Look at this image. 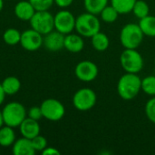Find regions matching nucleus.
<instances>
[{
    "instance_id": "nucleus-25",
    "label": "nucleus",
    "mask_w": 155,
    "mask_h": 155,
    "mask_svg": "<svg viewBox=\"0 0 155 155\" xmlns=\"http://www.w3.org/2000/svg\"><path fill=\"white\" fill-rule=\"evenodd\" d=\"M21 33L15 28H8L3 34V40L8 45H15L20 43Z\"/></svg>"
},
{
    "instance_id": "nucleus-12",
    "label": "nucleus",
    "mask_w": 155,
    "mask_h": 155,
    "mask_svg": "<svg viewBox=\"0 0 155 155\" xmlns=\"http://www.w3.org/2000/svg\"><path fill=\"white\" fill-rule=\"evenodd\" d=\"M64 35L58 31H51L50 33L45 35L43 45L45 47L51 52L60 51L64 48Z\"/></svg>"
},
{
    "instance_id": "nucleus-4",
    "label": "nucleus",
    "mask_w": 155,
    "mask_h": 155,
    "mask_svg": "<svg viewBox=\"0 0 155 155\" xmlns=\"http://www.w3.org/2000/svg\"><path fill=\"white\" fill-rule=\"evenodd\" d=\"M120 64L125 73L139 74L143 68L144 61L137 49L124 48L120 55Z\"/></svg>"
},
{
    "instance_id": "nucleus-9",
    "label": "nucleus",
    "mask_w": 155,
    "mask_h": 155,
    "mask_svg": "<svg viewBox=\"0 0 155 155\" xmlns=\"http://www.w3.org/2000/svg\"><path fill=\"white\" fill-rule=\"evenodd\" d=\"M99 74L98 66L95 63L90 60H84L79 62L74 68V74L76 78L84 83L94 81Z\"/></svg>"
},
{
    "instance_id": "nucleus-33",
    "label": "nucleus",
    "mask_w": 155,
    "mask_h": 155,
    "mask_svg": "<svg viewBox=\"0 0 155 155\" xmlns=\"http://www.w3.org/2000/svg\"><path fill=\"white\" fill-rule=\"evenodd\" d=\"M5 95L6 94H5V91H4V89L2 87V84H0V105L4 103Z\"/></svg>"
},
{
    "instance_id": "nucleus-1",
    "label": "nucleus",
    "mask_w": 155,
    "mask_h": 155,
    "mask_svg": "<svg viewBox=\"0 0 155 155\" xmlns=\"http://www.w3.org/2000/svg\"><path fill=\"white\" fill-rule=\"evenodd\" d=\"M142 91V79L138 74L125 73L117 83V93L124 101L134 100Z\"/></svg>"
},
{
    "instance_id": "nucleus-7",
    "label": "nucleus",
    "mask_w": 155,
    "mask_h": 155,
    "mask_svg": "<svg viewBox=\"0 0 155 155\" xmlns=\"http://www.w3.org/2000/svg\"><path fill=\"white\" fill-rule=\"evenodd\" d=\"M31 28L37 31L41 35H45L54 29V15L46 11H35L32 18L30 19Z\"/></svg>"
},
{
    "instance_id": "nucleus-24",
    "label": "nucleus",
    "mask_w": 155,
    "mask_h": 155,
    "mask_svg": "<svg viewBox=\"0 0 155 155\" xmlns=\"http://www.w3.org/2000/svg\"><path fill=\"white\" fill-rule=\"evenodd\" d=\"M132 13L138 19H142L150 15V6L145 0H136Z\"/></svg>"
},
{
    "instance_id": "nucleus-19",
    "label": "nucleus",
    "mask_w": 155,
    "mask_h": 155,
    "mask_svg": "<svg viewBox=\"0 0 155 155\" xmlns=\"http://www.w3.org/2000/svg\"><path fill=\"white\" fill-rule=\"evenodd\" d=\"M2 87L7 95H14L19 92L21 88V82L15 76H8L2 82Z\"/></svg>"
},
{
    "instance_id": "nucleus-20",
    "label": "nucleus",
    "mask_w": 155,
    "mask_h": 155,
    "mask_svg": "<svg viewBox=\"0 0 155 155\" xmlns=\"http://www.w3.org/2000/svg\"><path fill=\"white\" fill-rule=\"evenodd\" d=\"M15 141L14 128L10 126H2L0 128V145L2 147H9Z\"/></svg>"
},
{
    "instance_id": "nucleus-13",
    "label": "nucleus",
    "mask_w": 155,
    "mask_h": 155,
    "mask_svg": "<svg viewBox=\"0 0 155 155\" xmlns=\"http://www.w3.org/2000/svg\"><path fill=\"white\" fill-rule=\"evenodd\" d=\"M84 47V37L79 34L70 33L64 36V48L74 54L80 53Z\"/></svg>"
},
{
    "instance_id": "nucleus-32",
    "label": "nucleus",
    "mask_w": 155,
    "mask_h": 155,
    "mask_svg": "<svg viewBox=\"0 0 155 155\" xmlns=\"http://www.w3.org/2000/svg\"><path fill=\"white\" fill-rule=\"evenodd\" d=\"M74 0H54V4L61 8H66L73 4Z\"/></svg>"
},
{
    "instance_id": "nucleus-34",
    "label": "nucleus",
    "mask_w": 155,
    "mask_h": 155,
    "mask_svg": "<svg viewBox=\"0 0 155 155\" xmlns=\"http://www.w3.org/2000/svg\"><path fill=\"white\" fill-rule=\"evenodd\" d=\"M4 119H3V114H2V111H0V128L4 125Z\"/></svg>"
},
{
    "instance_id": "nucleus-26",
    "label": "nucleus",
    "mask_w": 155,
    "mask_h": 155,
    "mask_svg": "<svg viewBox=\"0 0 155 155\" xmlns=\"http://www.w3.org/2000/svg\"><path fill=\"white\" fill-rule=\"evenodd\" d=\"M142 91L149 96H155V75H148L142 79Z\"/></svg>"
},
{
    "instance_id": "nucleus-15",
    "label": "nucleus",
    "mask_w": 155,
    "mask_h": 155,
    "mask_svg": "<svg viewBox=\"0 0 155 155\" xmlns=\"http://www.w3.org/2000/svg\"><path fill=\"white\" fill-rule=\"evenodd\" d=\"M14 11L15 16L22 21H30L32 16L35 13V9L29 2V0H23L18 2L15 6Z\"/></svg>"
},
{
    "instance_id": "nucleus-10",
    "label": "nucleus",
    "mask_w": 155,
    "mask_h": 155,
    "mask_svg": "<svg viewBox=\"0 0 155 155\" xmlns=\"http://www.w3.org/2000/svg\"><path fill=\"white\" fill-rule=\"evenodd\" d=\"M75 19L74 15L68 10H61L54 16V29L62 34L68 35L73 33L75 29Z\"/></svg>"
},
{
    "instance_id": "nucleus-29",
    "label": "nucleus",
    "mask_w": 155,
    "mask_h": 155,
    "mask_svg": "<svg viewBox=\"0 0 155 155\" xmlns=\"http://www.w3.org/2000/svg\"><path fill=\"white\" fill-rule=\"evenodd\" d=\"M31 142H32L33 147L35 150V152H42L44 149H45L47 147L46 139L40 134H38L37 136L31 139Z\"/></svg>"
},
{
    "instance_id": "nucleus-11",
    "label": "nucleus",
    "mask_w": 155,
    "mask_h": 155,
    "mask_svg": "<svg viewBox=\"0 0 155 155\" xmlns=\"http://www.w3.org/2000/svg\"><path fill=\"white\" fill-rule=\"evenodd\" d=\"M43 35L34 30L33 28L25 30L21 34L20 44L21 46L26 51H36L43 45Z\"/></svg>"
},
{
    "instance_id": "nucleus-23",
    "label": "nucleus",
    "mask_w": 155,
    "mask_h": 155,
    "mask_svg": "<svg viewBox=\"0 0 155 155\" xmlns=\"http://www.w3.org/2000/svg\"><path fill=\"white\" fill-rule=\"evenodd\" d=\"M99 15H100V18L103 22H104L106 24H113L118 19L120 14L112 5H107L101 11Z\"/></svg>"
},
{
    "instance_id": "nucleus-5",
    "label": "nucleus",
    "mask_w": 155,
    "mask_h": 155,
    "mask_svg": "<svg viewBox=\"0 0 155 155\" xmlns=\"http://www.w3.org/2000/svg\"><path fill=\"white\" fill-rule=\"evenodd\" d=\"M2 114L5 125L15 128L19 127L22 122L26 118V110L22 104L11 102L3 108Z\"/></svg>"
},
{
    "instance_id": "nucleus-21",
    "label": "nucleus",
    "mask_w": 155,
    "mask_h": 155,
    "mask_svg": "<svg viewBox=\"0 0 155 155\" xmlns=\"http://www.w3.org/2000/svg\"><path fill=\"white\" fill-rule=\"evenodd\" d=\"M108 3L109 0H84V5L86 12L94 15H99Z\"/></svg>"
},
{
    "instance_id": "nucleus-3",
    "label": "nucleus",
    "mask_w": 155,
    "mask_h": 155,
    "mask_svg": "<svg viewBox=\"0 0 155 155\" xmlns=\"http://www.w3.org/2000/svg\"><path fill=\"white\" fill-rule=\"evenodd\" d=\"M144 35L138 24L129 23L123 26L119 39L124 48L137 49L143 41Z\"/></svg>"
},
{
    "instance_id": "nucleus-17",
    "label": "nucleus",
    "mask_w": 155,
    "mask_h": 155,
    "mask_svg": "<svg viewBox=\"0 0 155 155\" xmlns=\"http://www.w3.org/2000/svg\"><path fill=\"white\" fill-rule=\"evenodd\" d=\"M91 43L94 50L98 52H104L108 49L110 45V39L106 34L99 31L91 37Z\"/></svg>"
},
{
    "instance_id": "nucleus-6",
    "label": "nucleus",
    "mask_w": 155,
    "mask_h": 155,
    "mask_svg": "<svg viewBox=\"0 0 155 155\" xmlns=\"http://www.w3.org/2000/svg\"><path fill=\"white\" fill-rule=\"evenodd\" d=\"M97 102L96 93L88 87L80 88L73 96V105L80 112H87L94 107Z\"/></svg>"
},
{
    "instance_id": "nucleus-31",
    "label": "nucleus",
    "mask_w": 155,
    "mask_h": 155,
    "mask_svg": "<svg viewBox=\"0 0 155 155\" xmlns=\"http://www.w3.org/2000/svg\"><path fill=\"white\" fill-rule=\"evenodd\" d=\"M42 154L44 155H60L61 153L54 147H46L45 149H44L42 152Z\"/></svg>"
},
{
    "instance_id": "nucleus-2",
    "label": "nucleus",
    "mask_w": 155,
    "mask_h": 155,
    "mask_svg": "<svg viewBox=\"0 0 155 155\" xmlns=\"http://www.w3.org/2000/svg\"><path fill=\"white\" fill-rule=\"evenodd\" d=\"M77 34L83 37L91 38L101 31V21L97 15L85 12L79 15L75 19V29Z\"/></svg>"
},
{
    "instance_id": "nucleus-16",
    "label": "nucleus",
    "mask_w": 155,
    "mask_h": 155,
    "mask_svg": "<svg viewBox=\"0 0 155 155\" xmlns=\"http://www.w3.org/2000/svg\"><path fill=\"white\" fill-rule=\"evenodd\" d=\"M12 152L15 155H34L35 153V150L33 147L31 140L25 137H22L15 141Z\"/></svg>"
},
{
    "instance_id": "nucleus-27",
    "label": "nucleus",
    "mask_w": 155,
    "mask_h": 155,
    "mask_svg": "<svg viewBox=\"0 0 155 155\" xmlns=\"http://www.w3.org/2000/svg\"><path fill=\"white\" fill-rule=\"evenodd\" d=\"M144 113L147 119L155 124V96H152V98L146 102L144 106Z\"/></svg>"
},
{
    "instance_id": "nucleus-35",
    "label": "nucleus",
    "mask_w": 155,
    "mask_h": 155,
    "mask_svg": "<svg viewBox=\"0 0 155 155\" xmlns=\"http://www.w3.org/2000/svg\"><path fill=\"white\" fill-rule=\"evenodd\" d=\"M3 7H4V1L3 0H0V12L2 11Z\"/></svg>"
},
{
    "instance_id": "nucleus-14",
    "label": "nucleus",
    "mask_w": 155,
    "mask_h": 155,
    "mask_svg": "<svg viewBox=\"0 0 155 155\" xmlns=\"http://www.w3.org/2000/svg\"><path fill=\"white\" fill-rule=\"evenodd\" d=\"M19 129L22 136L30 140L40 134V125L38 124V121H35L29 117L25 118L22 122V124L19 125Z\"/></svg>"
},
{
    "instance_id": "nucleus-8",
    "label": "nucleus",
    "mask_w": 155,
    "mask_h": 155,
    "mask_svg": "<svg viewBox=\"0 0 155 155\" xmlns=\"http://www.w3.org/2000/svg\"><path fill=\"white\" fill-rule=\"evenodd\" d=\"M43 117L51 122H57L63 119L65 114L64 104L54 98L45 99L40 105Z\"/></svg>"
},
{
    "instance_id": "nucleus-22",
    "label": "nucleus",
    "mask_w": 155,
    "mask_h": 155,
    "mask_svg": "<svg viewBox=\"0 0 155 155\" xmlns=\"http://www.w3.org/2000/svg\"><path fill=\"white\" fill-rule=\"evenodd\" d=\"M136 0H110L111 5L120 15H126L133 11Z\"/></svg>"
},
{
    "instance_id": "nucleus-36",
    "label": "nucleus",
    "mask_w": 155,
    "mask_h": 155,
    "mask_svg": "<svg viewBox=\"0 0 155 155\" xmlns=\"http://www.w3.org/2000/svg\"><path fill=\"white\" fill-rule=\"evenodd\" d=\"M153 62H154V66H155V57H154V61H153Z\"/></svg>"
},
{
    "instance_id": "nucleus-28",
    "label": "nucleus",
    "mask_w": 155,
    "mask_h": 155,
    "mask_svg": "<svg viewBox=\"0 0 155 155\" xmlns=\"http://www.w3.org/2000/svg\"><path fill=\"white\" fill-rule=\"evenodd\" d=\"M35 11H46L54 3V0H29Z\"/></svg>"
},
{
    "instance_id": "nucleus-30",
    "label": "nucleus",
    "mask_w": 155,
    "mask_h": 155,
    "mask_svg": "<svg viewBox=\"0 0 155 155\" xmlns=\"http://www.w3.org/2000/svg\"><path fill=\"white\" fill-rule=\"evenodd\" d=\"M28 117L35 121H39L43 117L42 110L40 106H33L28 111Z\"/></svg>"
},
{
    "instance_id": "nucleus-18",
    "label": "nucleus",
    "mask_w": 155,
    "mask_h": 155,
    "mask_svg": "<svg viewBox=\"0 0 155 155\" xmlns=\"http://www.w3.org/2000/svg\"><path fill=\"white\" fill-rule=\"evenodd\" d=\"M144 36L155 37V16L148 15L147 16L139 19L138 23Z\"/></svg>"
}]
</instances>
